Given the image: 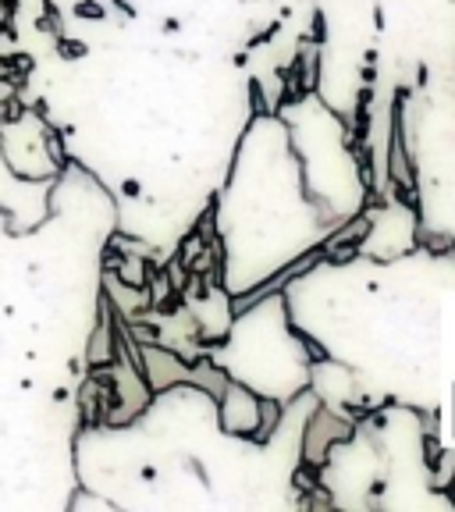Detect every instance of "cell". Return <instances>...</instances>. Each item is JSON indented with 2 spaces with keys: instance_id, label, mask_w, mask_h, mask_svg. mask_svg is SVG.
Here are the masks:
<instances>
[{
  "instance_id": "cell-1",
  "label": "cell",
  "mask_w": 455,
  "mask_h": 512,
  "mask_svg": "<svg viewBox=\"0 0 455 512\" xmlns=\"http://www.w3.org/2000/svg\"><path fill=\"white\" fill-rule=\"evenodd\" d=\"M260 409H264V402L253 399L242 384H228V388H224L221 413H224V427H228V431L249 434L253 427H260Z\"/></svg>"
}]
</instances>
